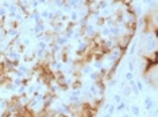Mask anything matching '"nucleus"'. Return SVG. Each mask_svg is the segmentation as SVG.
Listing matches in <instances>:
<instances>
[{"label": "nucleus", "mask_w": 158, "mask_h": 117, "mask_svg": "<svg viewBox=\"0 0 158 117\" xmlns=\"http://www.w3.org/2000/svg\"><path fill=\"white\" fill-rule=\"evenodd\" d=\"M83 34H84V36H85L87 39L93 40L95 36H96V34H97V26L88 23L85 27H83Z\"/></svg>", "instance_id": "f257e3e1"}, {"label": "nucleus", "mask_w": 158, "mask_h": 117, "mask_svg": "<svg viewBox=\"0 0 158 117\" xmlns=\"http://www.w3.org/2000/svg\"><path fill=\"white\" fill-rule=\"evenodd\" d=\"M143 105H145V109H146V112H149V110H151L155 106V101L150 97V96H146V97H145V100H143Z\"/></svg>", "instance_id": "f03ea898"}, {"label": "nucleus", "mask_w": 158, "mask_h": 117, "mask_svg": "<svg viewBox=\"0 0 158 117\" xmlns=\"http://www.w3.org/2000/svg\"><path fill=\"white\" fill-rule=\"evenodd\" d=\"M30 31L32 32V34H35V35H38V34H41V32H45L46 31V24L42 22V23H38L35 24L34 27L30 28Z\"/></svg>", "instance_id": "7ed1b4c3"}, {"label": "nucleus", "mask_w": 158, "mask_h": 117, "mask_svg": "<svg viewBox=\"0 0 158 117\" xmlns=\"http://www.w3.org/2000/svg\"><path fill=\"white\" fill-rule=\"evenodd\" d=\"M54 43H57L61 47H65L69 44V39L65 38L63 35H54Z\"/></svg>", "instance_id": "20e7f679"}, {"label": "nucleus", "mask_w": 158, "mask_h": 117, "mask_svg": "<svg viewBox=\"0 0 158 117\" xmlns=\"http://www.w3.org/2000/svg\"><path fill=\"white\" fill-rule=\"evenodd\" d=\"M6 35H7V38L12 39V38H15V36H19L20 31L15 27H10V28H6Z\"/></svg>", "instance_id": "39448f33"}, {"label": "nucleus", "mask_w": 158, "mask_h": 117, "mask_svg": "<svg viewBox=\"0 0 158 117\" xmlns=\"http://www.w3.org/2000/svg\"><path fill=\"white\" fill-rule=\"evenodd\" d=\"M128 110H130V114L134 117H139L141 116V108H139L137 104H131L128 106Z\"/></svg>", "instance_id": "423d86ee"}, {"label": "nucleus", "mask_w": 158, "mask_h": 117, "mask_svg": "<svg viewBox=\"0 0 158 117\" xmlns=\"http://www.w3.org/2000/svg\"><path fill=\"white\" fill-rule=\"evenodd\" d=\"M66 3L70 5L72 10H77L80 5L84 4V0H66Z\"/></svg>", "instance_id": "0eeeda50"}, {"label": "nucleus", "mask_w": 158, "mask_h": 117, "mask_svg": "<svg viewBox=\"0 0 158 117\" xmlns=\"http://www.w3.org/2000/svg\"><path fill=\"white\" fill-rule=\"evenodd\" d=\"M68 19H69V22H72V23H77V20H79V14H77V11L76 10H72L69 14H68Z\"/></svg>", "instance_id": "6e6552de"}, {"label": "nucleus", "mask_w": 158, "mask_h": 117, "mask_svg": "<svg viewBox=\"0 0 158 117\" xmlns=\"http://www.w3.org/2000/svg\"><path fill=\"white\" fill-rule=\"evenodd\" d=\"M99 35H100V38H108L110 36V27L101 26L99 30Z\"/></svg>", "instance_id": "1a4fd4ad"}, {"label": "nucleus", "mask_w": 158, "mask_h": 117, "mask_svg": "<svg viewBox=\"0 0 158 117\" xmlns=\"http://www.w3.org/2000/svg\"><path fill=\"white\" fill-rule=\"evenodd\" d=\"M95 70H100V69H103L104 67V62H103V59H95V62H92L91 65Z\"/></svg>", "instance_id": "9d476101"}, {"label": "nucleus", "mask_w": 158, "mask_h": 117, "mask_svg": "<svg viewBox=\"0 0 158 117\" xmlns=\"http://www.w3.org/2000/svg\"><path fill=\"white\" fill-rule=\"evenodd\" d=\"M124 109H128L127 101H123L122 100V102H119L118 105H115V110H116V112H123Z\"/></svg>", "instance_id": "9b49d317"}, {"label": "nucleus", "mask_w": 158, "mask_h": 117, "mask_svg": "<svg viewBox=\"0 0 158 117\" xmlns=\"http://www.w3.org/2000/svg\"><path fill=\"white\" fill-rule=\"evenodd\" d=\"M16 70L22 71L24 75H28V73H30V69H28L27 65H24V63H19V66L16 67Z\"/></svg>", "instance_id": "f8f14e48"}, {"label": "nucleus", "mask_w": 158, "mask_h": 117, "mask_svg": "<svg viewBox=\"0 0 158 117\" xmlns=\"http://www.w3.org/2000/svg\"><path fill=\"white\" fill-rule=\"evenodd\" d=\"M49 49V44L43 40H38V44H37V50H41V51H48Z\"/></svg>", "instance_id": "ddd939ff"}, {"label": "nucleus", "mask_w": 158, "mask_h": 117, "mask_svg": "<svg viewBox=\"0 0 158 117\" xmlns=\"http://www.w3.org/2000/svg\"><path fill=\"white\" fill-rule=\"evenodd\" d=\"M34 93H35V83L27 85V88H26V96H27V97H31Z\"/></svg>", "instance_id": "4468645a"}, {"label": "nucleus", "mask_w": 158, "mask_h": 117, "mask_svg": "<svg viewBox=\"0 0 158 117\" xmlns=\"http://www.w3.org/2000/svg\"><path fill=\"white\" fill-rule=\"evenodd\" d=\"M91 71H93V67H92L91 65H84V66L81 67V74L83 75H88Z\"/></svg>", "instance_id": "2eb2a0df"}, {"label": "nucleus", "mask_w": 158, "mask_h": 117, "mask_svg": "<svg viewBox=\"0 0 158 117\" xmlns=\"http://www.w3.org/2000/svg\"><path fill=\"white\" fill-rule=\"evenodd\" d=\"M122 94L124 96V97H130V96H131V88L127 85V83L122 88Z\"/></svg>", "instance_id": "dca6fc26"}, {"label": "nucleus", "mask_w": 158, "mask_h": 117, "mask_svg": "<svg viewBox=\"0 0 158 117\" xmlns=\"http://www.w3.org/2000/svg\"><path fill=\"white\" fill-rule=\"evenodd\" d=\"M26 88H27V85H24V83H22V85L20 86H18V88H16V94H18V96H22V94H26Z\"/></svg>", "instance_id": "f3484780"}, {"label": "nucleus", "mask_w": 158, "mask_h": 117, "mask_svg": "<svg viewBox=\"0 0 158 117\" xmlns=\"http://www.w3.org/2000/svg\"><path fill=\"white\" fill-rule=\"evenodd\" d=\"M112 102H114V105H118L119 102H122V94L115 93L114 96H112Z\"/></svg>", "instance_id": "a211bd4d"}, {"label": "nucleus", "mask_w": 158, "mask_h": 117, "mask_svg": "<svg viewBox=\"0 0 158 117\" xmlns=\"http://www.w3.org/2000/svg\"><path fill=\"white\" fill-rule=\"evenodd\" d=\"M61 11L63 12V15H66V14H69V12L72 11V8H70V5H69L66 1H65V3H63V5L61 7Z\"/></svg>", "instance_id": "6ab92c4d"}, {"label": "nucleus", "mask_w": 158, "mask_h": 117, "mask_svg": "<svg viewBox=\"0 0 158 117\" xmlns=\"http://www.w3.org/2000/svg\"><path fill=\"white\" fill-rule=\"evenodd\" d=\"M123 78H124V81H126V82L131 81V79H134V73H131V71H126L124 75H123Z\"/></svg>", "instance_id": "aec40b11"}, {"label": "nucleus", "mask_w": 158, "mask_h": 117, "mask_svg": "<svg viewBox=\"0 0 158 117\" xmlns=\"http://www.w3.org/2000/svg\"><path fill=\"white\" fill-rule=\"evenodd\" d=\"M97 5H99V10L101 11V10H104V8L108 7V5H110V3H108L107 0H100L99 3H97Z\"/></svg>", "instance_id": "412c9836"}, {"label": "nucleus", "mask_w": 158, "mask_h": 117, "mask_svg": "<svg viewBox=\"0 0 158 117\" xmlns=\"http://www.w3.org/2000/svg\"><path fill=\"white\" fill-rule=\"evenodd\" d=\"M137 40H134V42H132V44H131V47H130V50H128V55H130V57H132V55L135 54V49H137Z\"/></svg>", "instance_id": "4be33fe9"}, {"label": "nucleus", "mask_w": 158, "mask_h": 117, "mask_svg": "<svg viewBox=\"0 0 158 117\" xmlns=\"http://www.w3.org/2000/svg\"><path fill=\"white\" fill-rule=\"evenodd\" d=\"M6 89H7V90H11V92H15V90H16V86L12 83V81H8L7 83H6Z\"/></svg>", "instance_id": "5701e85b"}, {"label": "nucleus", "mask_w": 158, "mask_h": 117, "mask_svg": "<svg viewBox=\"0 0 158 117\" xmlns=\"http://www.w3.org/2000/svg\"><path fill=\"white\" fill-rule=\"evenodd\" d=\"M7 14H8L7 8L0 7V18H1V19H6V18H7Z\"/></svg>", "instance_id": "b1692460"}, {"label": "nucleus", "mask_w": 158, "mask_h": 117, "mask_svg": "<svg viewBox=\"0 0 158 117\" xmlns=\"http://www.w3.org/2000/svg\"><path fill=\"white\" fill-rule=\"evenodd\" d=\"M135 85H137V88H138L139 92H143V88H145V86H143V82L142 81L137 79V81H135Z\"/></svg>", "instance_id": "393cba45"}, {"label": "nucleus", "mask_w": 158, "mask_h": 117, "mask_svg": "<svg viewBox=\"0 0 158 117\" xmlns=\"http://www.w3.org/2000/svg\"><path fill=\"white\" fill-rule=\"evenodd\" d=\"M7 106H8V101H7V100H1V101H0V109L6 110V109H7Z\"/></svg>", "instance_id": "a878e982"}, {"label": "nucleus", "mask_w": 158, "mask_h": 117, "mask_svg": "<svg viewBox=\"0 0 158 117\" xmlns=\"http://www.w3.org/2000/svg\"><path fill=\"white\" fill-rule=\"evenodd\" d=\"M106 113H110V114L114 116V113H115V105L114 104H110V106H108V109H107Z\"/></svg>", "instance_id": "bb28decb"}, {"label": "nucleus", "mask_w": 158, "mask_h": 117, "mask_svg": "<svg viewBox=\"0 0 158 117\" xmlns=\"http://www.w3.org/2000/svg\"><path fill=\"white\" fill-rule=\"evenodd\" d=\"M39 14H41V18H42V20H43V19H46V18H48L49 10H42V11H41Z\"/></svg>", "instance_id": "cd10ccee"}, {"label": "nucleus", "mask_w": 158, "mask_h": 117, "mask_svg": "<svg viewBox=\"0 0 158 117\" xmlns=\"http://www.w3.org/2000/svg\"><path fill=\"white\" fill-rule=\"evenodd\" d=\"M46 19L50 20V22H53V20H54V11H49L48 18H46Z\"/></svg>", "instance_id": "c85d7f7f"}, {"label": "nucleus", "mask_w": 158, "mask_h": 117, "mask_svg": "<svg viewBox=\"0 0 158 117\" xmlns=\"http://www.w3.org/2000/svg\"><path fill=\"white\" fill-rule=\"evenodd\" d=\"M10 4H11V3H10L8 0H3V1H1V7H3V8H8V7H10Z\"/></svg>", "instance_id": "c756f323"}, {"label": "nucleus", "mask_w": 158, "mask_h": 117, "mask_svg": "<svg viewBox=\"0 0 158 117\" xmlns=\"http://www.w3.org/2000/svg\"><path fill=\"white\" fill-rule=\"evenodd\" d=\"M120 117H132V116H131L130 113H122V116Z\"/></svg>", "instance_id": "7c9ffc66"}, {"label": "nucleus", "mask_w": 158, "mask_h": 117, "mask_svg": "<svg viewBox=\"0 0 158 117\" xmlns=\"http://www.w3.org/2000/svg\"><path fill=\"white\" fill-rule=\"evenodd\" d=\"M116 117H120V116H116Z\"/></svg>", "instance_id": "2f4dec72"}, {"label": "nucleus", "mask_w": 158, "mask_h": 117, "mask_svg": "<svg viewBox=\"0 0 158 117\" xmlns=\"http://www.w3.org/2000/svg\"><path fill=\"white\" fill-rule=\"evenodd\" d=\"M139 117H141V116H139Z\"/></svg>", "instance_id": "473e14b6"}]
</instances>
